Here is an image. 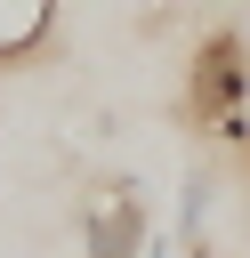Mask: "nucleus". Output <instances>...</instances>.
Returning a JSON list of instances; mask_svg holds the SVG:
<instances>
[{
  "label": "nucleus",
  "mask_w": 250,
  "mask_h": 258,
  "mask_svg": "<svg viewBox=\"0 0 250 258\" xmlns=\"http://www.w3.org/2000/svg\"><path fill=\"white\" fill-rule=\"evenodd\" d=\"M185 121L210 129L218 145H250V40L242 32H202L185 64Z\"/></svg>",
  "instance_id": "f257e3e1"
},
{
  "label": "nucleus",
  "mask_w": 250,
  "mask_h": 258,
  "mask_svg": "<svg viewBox=\"0 0 250 258\" xmlns=\"http://www.w3.org/2000/svg\"><path fill=\"white\" fill-rule=\"evenodd\" d=\"M185 258H210V242H202V250H185Z\"/></svg>",
  "instance_id": "39448f33"
},
{
  "label": "nucleus",
  "mask_w": 250,
  "mask_h": 258,
  "mask_svg": "<svg viewBox=\"0 0 250 258\" xmlns=\"http://www.w3.org/2000/svg\"><path fill=\"white\" fill-rule=\"evenodd\" d=\"M56 32V0H0V73L8 64H32Z\"/></svg>",
  "instance_id": "7ed1b4c3"
},
{
  "label": "nucleus",
  "mask_w": 250,
  "mask_h": 258,
  "mask_svg": "<svg viewBox=\"0 0 250 258\" xmlns=\"http://www.w3.org/2000/svg\"><path fill=\"white\" fill-rule=\"evenodd\" d=\"M145 242H153V210H145V185L137 177L105 185L81 210V258H145Z\"/></svg>",
  "instance_id": "f03ea898"
},
{
  "label": "nucleus",
  "mask_w": 250,
  "mask_h": 258,
  "mask_svg": "<svg viewBox=\"0 0 250 258\" xmlns=\"http://www.w3.org/2000/svg\"><path fill=\"white\" fill-rule=\"evenodd\" d=\"M210 202H218V177L194 161L185 185H177V250H202V242H210Z\"/></svg>",
  "instance_id": "20e7f679"
},
{
  "label": "nucleus",
  "mask_w": 250,
  "mask_h": 258,
  "mask_svg": "<svg viewBox=\"0 0 250 258\" xmlns=\"http://www.w3.org/2000/svg\"><path fill=\"white\" fill-rule=\"evenodd\" d=\"M242 40H250V24H242Z\"/></svg>",
  "instance_id": "423d86ee"
}]
</instances>
